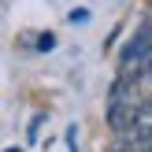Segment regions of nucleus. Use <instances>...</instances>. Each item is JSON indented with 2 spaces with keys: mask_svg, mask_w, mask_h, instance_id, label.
I'll return each instance as SVG.
<instances>
[{
  "mask_svg": "<svg viewBox=\"0 0 152 152\" xmlns=\"http://www.w3.org/2000/svg\"><path fill=\"white\" fill-rule=\"evenodd\" d=\"M119 137H126V141H152V100H145L137 111H134L130 126H126Z\"/></svg>",
  "mask_w": 152,
  "mask_h": 152,
  "instance_id": "obj_1",
  "label": "nucleus"
},
{
  "mask_svg": "<svg viewBox=\"0 0 152 152\" xmlns=\"http://www.w3.org/2000/svg\"><path fill=\"white\" fill-rule=\"evenodd\" d=\"M115 152H152V141H126L123 137V145H119Z\"/></svg>",
  "mask_w": 152,
  "mask_h": 152,
  "instance_id": "obj_2",
  "label": "nucleus"
},
{
  "mask_svg": "<svg viewBox=\"0 0 152 152\" xmlns=\"http://www.w3.org/2000/svg\"><path fill=\"white\" fill-rule=\"evenodd\" d=\"M67 22H74V26H82V22H89V7H74V11L67 15Z\"/></svg>",
  "mask_w": 152,
  "mask_h": 152,
  "instance_id": "obj_3",
  "label": "nucleus"
},
{
  "mask_svg": "<svg viewBox=\"0 0 152 152\" xmlns=\"http://www.w3.org/2000/svg\"><path fill=\"white\" fill-rule=\"evenodd\" d=\"M56 48V34H41L37 37V52H52Z\"/></svg>",
  "mask_w": 152,
  "mask_h": 152,
  "instance_id": "obj_4",
  "label": "nucleus"
},
{
  "mask_svg": "<svg viewBox=\"0 0 152 152\" xmlns=\"http://www.w3.org/2000/svg\"><path fill=\"white\" fill-rule=\"evenodd\" d=\"M67 152H78V126H67Z\"/></svg>",
  "mask_w": 152,
  "mask_h": 152,
  "instance_id": "obj_5",
  "label": "nucleus"
},
{
  "mask_svg": "<svg viewBox=\"0 0 152 152\" xmlns=\"http://www.w3.org/2000/svg\"><path fill=\"white\" fill-rule=\"evenodd\" d=\"M45 119H48V115H34V119H30V141H37V130H41Z\"/></svg>",
  "mask_w": 152,
  "mask_h": 152,
  "instance_id": "obj_6",
  "label": "nucleus"
},
{
  "mask_svg": "<svg viewBox=\"0 0 152 152\" xmlns=\"http://www.w3.org/2000/svg\"><path fill=\"white\" fill-rule=\"evenodd\" d=\"M0 152H22V148H19V145H11V148H0Z\"/></svg>",
  "mask_w": 152,
  "mask_h": 152,
  "instance_id": "obj_7",
  "label": "nucleus"
},
{
  "mask_svg": "<svg viewBox=\"0 0 152 152\" xmlns=\"http://www.w3.org/2000/svg\"><path fill=\"white\" fill-rule=\"evenodd\" d=\"M148 11H152V0H148Z\"/></svg>",
  "mask_w": 152,
  "mask_h": 152,
  "instance_id": "obj_8",
  "label": "nucleus"
},
{
  "mask_svg": "<svg viewBox=\"0 0 152 152\" xmlns=\"http://www.w3.org/2000/svg\"><path fill=\"white\" fill-rule=\"evenodd\" d=\"M148 34H152V26H148Z\"/></svg>",
  "mask_w": 152,
  "mask_h": 152,
  "instance_id": "obj_9",
  "label": "nucleus"
}]
</instances>
